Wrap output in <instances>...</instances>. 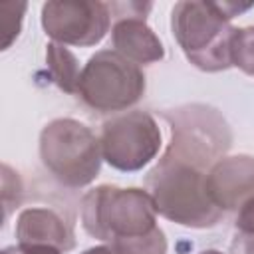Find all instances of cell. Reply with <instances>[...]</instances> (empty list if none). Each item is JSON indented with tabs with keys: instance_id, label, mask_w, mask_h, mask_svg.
<instances>
[{
	"instance_id": "6da1fadb",
	"label": "cell",
	"mask_w": 254,
	"mask_h": 254,
	"mask_svg": "<svg viewBox=\"0 0 254 254\" xmlns=\"http://www.w3.org/2000/svg\"><path fill=\"white\" fill-rule=\"evenodd\" d=\"M81 226L117 254H167L155 202L143 189L101 185L87 190L81 198Z\"/></svg>"
},
{
	"instance_id": "7a4b0ae2",
	"label": "cell",
	"mask_w": 254,
	"mask_h": 254,
	"mask_svg": "<svg viewBox=\"0 0 254 254\" xmlns=\"http://www.w3.org/2000/svg\"><path fill=\"white\" fill-rule=\"evenodd\" d=\"M254 2H177L171 14V30L187 60L202 71H222L232 67L230 40L234 28L230 20Z\"/></svg>"
},
{
	"instance_id": "3957f363",
	"label": "cell",
	"mask_w": 254,
	"mask_h": 254,
	"mask_svg": "<svg viewBox=\"0 0 254 254\" xmlns=\"http://www.w3.org/2000/svg\"><path fill=\"white\" fill-rule=\"evenodd\" d=\"M206 175L189 163L163 155L145 177L157 214L189 228L216 226L224 212L208 196Z\"/></svg>"
},
{
	"instance_id": "277c9868",
	"label": "cell",
	"mask_w": 254,
	"mask_h": 254,
	"mask_svg": "<svg viewBox=\"0 0 254 254\" xmlns=\"http://www.w3.org/2000/svg\"><path fill=\"white\" fill-rule=\"evenodd\" d=\"M171 141L163 155L189 163L204 173L232 147V131L222 113L204 103H187L163 111Z\"/></svg>"
},
{
	"instance_id": "5b68a950",
	"label": "cell",
	"mask_w": 254,
	"mask_h": 254,
	"mask_svg": "<svg viewBox=\"0 0 254 254\" xmlns=\"http://www.w3.org/2000/svg\"><path fill=\"white\" fill-rule=\"evenodd\" d=\"M40 159L48 173L67 189H81L95 181L101 169L99 137L69 117L50 121L40 133Z\"/></svg>"
},
{
	"instance_id": "8992f818",
	"label": "cell",
	"mask_w": 254,
	"mask_h": 254,
	"mask_svg": "<svg viewBox=\"0 0 254 254\" xmlns=\"http://www.w3.org/2000/svg\"><path fill=\"white\" fill-rule=\"evenodd\" d=\"M145 93L141 67L115 50L95 52L81 69L77 95L95 111H123L133 107Z\"/></svg>"
},
{
	"instance_id": "52a82bcc",
	"label": "cell",
	"mask_w": 254,
	"mask_h": 254,
	"mask_svg": "<svg viewBox=\"0 0 254 254\" xmlns=\"http://www.w3.org/2000/svg\"><path fill=\"white\" fill-rule=\"evenodd\" d=\"M103 161L117 171H139L161 149V129L145 111H127L103 123L99 135Z\"/></svg>"
},
{
	"instance_id": "ba28073f",
	"label": "cell",
	"mask_w": 254,
	"mask_h": 254,
	"mask_svg": "<svg viewBox=\"0 0 254 254\" xmlns=\"http://www.w3.org/2000/svg\"><path fill=\"white\" fill-rule=\"evenodd\" d=\"M109 22V4L97 0H50L42 6V26L62 46H95L107 34Z\"/></svg>"
},
{
	"instance_id": "9c48e42d",
	"label": "cell",
	"mask_w": 254,
	"mask_h": 254,
	"mask_svg": "<svg viewBox=\"0 0 254 254\" xmlns=\"http://www.w3.org/2000/svg\"><path fill=\"white\" fill-rule=\"evenodd\" d=\"M206 190L222 212L240 210L254 198V157H222L206 175Z\"/></svg>"
},
{
	"instance_id": "30bf717a",
	"label": "cell",
	"mask_w": 254,
	"mask_h": 254,
	"mask_svg": "<svg viewBox=\"0 0 254 254\" xmlns=\"http://www.w3.org/2000/svg\"><path fill=\"white\" fill-rule=\"evenodd\" d=\"M16 238L20 244H42L69 252L75 246L71 220L50 206L24 208L16 220Z\"/></svg>"
},
{
	"instance_id": "8fae6325",
	"label": "cell",
	"mask_w": 254,
	"mask_h": 254,
	"mask_svg": "<svg viewBox=\"0 0 254 254\" xmlns=\"http://www.w3.org/2000/svg\"><path fill=\"white\" fill-rule=\"evenodd\" d=\"M113 50L137 65L161 62L165 48L157 34L147 26L145 18H123L113 24L111 30Z\"/></svg>"
},
{
	"instance_id": "7c38bea8",
	"label": "cell",
	"mask_w": 254,
	"mask_h": 254,
	"mask_svg": "<svg viewBox=\"0 0 254 254\" xmlns=\"http://www.w3.org/2000/svg\"><path fill=\"white\" fill-rule=\"evenodd\" d=\"M46 64L52 81L65 93H77L81 69L77 58L62 44L50 42L46 46Z\"/></svg>"
},
{
	"instance_id": "4fadbf2b",
	"label": "cell",
	"mask_w": 254,
	"mask_h": 254,
	"mask_svg": "<svg viewBox=\"0 0 254 254\" xmlns=\"http://www.w3.org/2000/svg\"><path fill=\"white\" fill-rule=\"evenodd\" d=\"M230 60L232 65L248 75H254V26L234 28L230 40Z\"/></svg>"
},
{
	"instance_id": "5bb4252c",
	"label": "cell",
	"mask_w": 254,
	"mask_h": 254,
	"mask_svg": "<svg viewBox=\"0 0 254 254\" xmlns=\"http://www.w3.org/2000/svg\"><path fill=\"white\" fill-rule=\"evenodd\" d=\"M26 12V2H4L0 4V30H2V50H8L10 44L18 38L22 20Z\"/></svg>"
},
{
	"instance_id": "9a60e30c",
	"label": "cell",
	"mask_w": 254,
	"mask_h": 254,
	"mask_svg": "<svg viewBox=\"0 0 254 254\" xmlns=\"http://www.w3.org/2000/svg\"><path fill=\"white\" fill-rule=\"evenodd\" d=\"M236 232H244V234H254V198H250L236 216Z\"/></svg>"
},
{
	"instance_id": "2e32d148",
	"label": "cell",
	"mask_w": 254,
	"mask_h": 254,
	"mask_svg": "<svg viewBox=\"0 0 254 254\" xmlns=\"http://www.w3.org/2000/svg\"><path fill=\"white\" fill-rule=\"evenodd\" d=\"M0 254H62L58 248L52 246H42V244H16L4 248Z\"/></svg>"
},
{
	"instance_id": "e0dca14e",
	"label": "cell",
	"mask_w": 254,
	"mask_h": 254,
	"mask_svg": "<svg viewBox=\"0 0 254 254\" xmlns=\"http://www.w3.org/2000/svg\"><path fill=\"white\" fill-rule=\"evenodd\" d=\"M230 254H254V234L236 232L230 242Z\"/></svg>"
},
{
	"instance_id": "ac0fdd59",
	"label": "cell",
	"mask_w": 254,
	"mask_h": 254,
	"mask_svg": "<svg viewBox=\"0 0 254 254\" xmlns=\"http://www.w3.org/2000/svg\"><path fill=\"white\" fill-rule=\"evenodd\" d=\"M81 254H117V252L109 244H105V246H93V248H89V250H85Z\"/></svg>"
},
{
	"instance_id": "d6986e66",
	"label": "cell",
	"mask_w": 254,
	"mask_h": 254,
	"mask_svg": "<svg viewBox=\"0 0 254 254\" xmlns=\"http://www.w3.org/2000/svg\"><path fill=\"white\" fill-rule=\"evenodd\" d=\"M198 254H222L220 250H202V252H198Z\"/></svg>"
}]
</instances>
